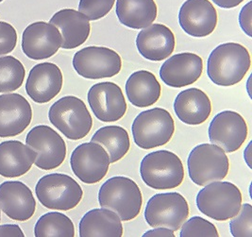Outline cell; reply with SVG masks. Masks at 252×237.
Instances as JSON below:
<instances>
[{"label":"cell","mask_w":252,"mask_h":237,"mask_svg":"<svg viewBox=\"0 0 252 237\" xmlns=\"http://www.w3.org/2000/svg\"><path fill=\"white\" fill-rule=\"evenodd\" d=\"M73 68L85 79L112 78L121 71L122 60L111 48L88 46L76 52L73 58Z\"/></svg>","instance_id":"obj_10"},{"label":"cell","mask_w":252,"mask_h":237,"mask_svg":"<svg viewBox=\"0 0 252 237\" xmlns=\"http://www.w3.org/2000/svg\"><path fill=\"white\" fill-rule=\"evenodd\" d=\"M229 231L234 237H252V207L250 203L243 204L237 215L229 222Z\"/></svg>","instance_id":"obj_32"},{"label":"cell","mask_w":252,"mask_h":237,"mask_svg":"<svg viewBox=\"0 0 252 237\" xmlns=\"http://www.w3.org/2000/svg\"><path fill=\"white\" fill-rule=\"evenodd\" d=\"M240 189L229 181H214L196 196V206L203 215L217 221H227L237 215L242 206Z\"/></svg>","instance_id":"obj_4"},{"label":"cell","mask_w":252,"mask_h":237,"mask_svg":"<svg viewBox=\"0 0 252 237\" xmlns=\"http://www.w3.org/2000/svg\"><path fill=\"white\" fill-rule=\"evenodd\" d=\"M189 216V205L180 193L154 195L147 203L145 219L152 228L164 227L174 232L181 229Z\"/></svg>","instance_id":"obj_9"},{"label":"cell","mask_w":252,"mask_h":237,"mask_svg":"<svg viewBox=\"0 0 252 237\" xmlns=\"http://www.w3.org/2000/svg\"><path fill=\"white\" fill-rule=\"evenodd\" d=\"M91 142L101 145L108 152L111 164L124 158L130 147L129 136L120 126H106L100 128L91 138Z\"/></svg>","instance_id":"obj_28"},{"label":"cell","mask_w":252,"mask_h":237,"mask_svg":"<svg viewBox=\"0 0 252 237\" xmlns=\"http://www.w3.org/2000/svg\"><path fill=\"white\" fill-rule=\"evenodd\" d=\"M131 132L134 143L143 149L166 145L175 133V122L170 113L162 108H154L139 113Z\"/></svg>","instance_id":"obj_6"},{"label":"cell","mask_w":252,"mask_h":237,"mask_svg":"<svg viewBox=\"0 0 252 237\" xmlns=\"http://www.w3.org/2000/svg\"><path fill=\"white\" fill-rule=\"evenodd\" d=\"M62 33L63 49H74L83 45L89 38L91 32L90 20L80 11L64 9L57 11L50 19Z\"/></svg>","instance_id":"obj_22"},{"label":"cell","mask_w":252,"mask_h":237,"mask_svg":"<svg viewBox=\"0 0 252 237\" xmlns=\"http://www.w3.org/2000/svg\"><path fill=\"white\" fill-rule=\"evenodd\" d=\"M143 181L152 189L167 190L179 187L184 181V168L180 157L169 150H157L141 162Z\"/></svg>","instance_id":"obj_3"},{"label":"cell","mask_w":252,"mask_h":237,"mask_svg":"<svg viewBox=\"0 0 252 237\" xmlns=\"http://www.w3.org/2000/svg\"><path fill=\"white\" fill-rule=\"evenodd\" d=\"M36 237H74L75 227L67 215L50 212L42 215L34 227Z\"/></svg>","instance_id":"obj_29"},{"label":"cell","mask_w":252,"mask_h":237,"mask_svg":"<svg viewBox=\"0 0 252 237\" xmlns=\"http://www.w3.org/2000/svg\"><path fill=\"white\" fill-rule=\"evenodd\" d=\"M63 84V76L59 67L52 63H42L32 68L26 92L33 102L44 104L57 97Z\"/></svg>","instance_id":"obj_17"},{"label":"cell","mask_w":252,"mask_h":237,"mask_svg":"<svg viewBox=\"0 0 252 237\" xmlns=\"http://www.w3.org/2000/svg\"><path fill=\"white\" fill-rule=\"evenodd\" d=\"M176 41L172 31L161 24H151L137 35L136 46L139 53L152 62H160L170 56Z\"/></svg>","instance_id":"obj_21"},{"label":"cell","mask_w":252,"mask_h":237,"mask_svg":"<svg viewBox=\"0 0 252 237\" xmlns=\"http://www.w3.org/2000/svg\"><path fill=\"white\" fill-rule=\"evenodd\" d=\"M115 12L121 24L141 30L155 21L158 11L154 0H116Z\"/></svg>","instance_id":"obj_27"},{"label":"cell","mask_w":252,"mask_h":237,"mask_svg":"<svg viewBox=\"0 0 252 237\" xmlns=\"http://www.w3.org/2000/svg\"><path fill=\"white\" fill-rule=\"evenodd\" d=\"M187 167L189 177L198 186L224 180L229 171L226 152L214 144H200L190 152Z\"/></svg>","instance_id":"obj_8"},{"label":"cell","mask_w":252,"mask_h":237,"mask_svg":"<svg viewBox=\"0 0 252 237\" xmlns=\"http://www.w3.org/2000/svg\"><path fill=\"white\" fill-rule=\"evenodd\" d=\"M252 66L249 50L237 43L217 46L207 61V75L219 86H232L245 78Z\"/></svg>","instance_id":"obj_1"},{"label":"cell","mask_w":252,"mask_h":237,"mask_svg":"<svg viewBox=\"0 0 252 237\" xmlns=\"http://www.w3.org/2000/svg\"><path fill=\"white\" fill-rule=\"evenodd\" d=\"M175 237L174 231L164 228V227H156L153 230L148 231L146 234L143 235V237Z\"/></svg>","instance_id":"obj_37"},{"label":"cell","mask_w":252,"mask_h":237,"mask_svg":"<svg viewBox=\"0 0 252 237\" xmlns=\"http://www.w3.org/2000/svg\"><path fill=\"white\" fill-rule=\"evenodd\" d=\"M110 164L108 152L101 145L94 142L80 144L73 150L70 158L73 173L87 184L102 181L108 174Z\"/></svg>","instance_id":"obj_12"},{"label":"cell","mask_w":252,"mask_h":237,"mask_svg":"<svg viewBox=\"0 0 252 237\" xmlns=\"http://www.w3.org/2000/svg\"><path fill=\"white\" fill-rule=\"evenodd\" d=\"M252 3H248L240 12L239 15V22L241 28L244 31V33L248 34L250 37H252V9H251Z\"/></svg>","instance_id":"obj_35"},{"label":"cell","mask_w":252,"mask_h":237,"mask_svg":"<svg viewBox=\"0 0 252 237\" xmlns=\"http://www.w3.org/2000/svg\"><path fill=\"white\" fill-rule=\"evenodd\" d=\"M36 152L17 140L0 144V175L16 178L27 174L34 164Z\"/></svg>","instance_id":"obj_24"},{"label":"cell","mask_w":252,"mask_h":237,"mask_svg":"<svg viewBox=\"0 0 252 237\" xmlns=\"http://www.w3.org/2000/svg\"><path fill=\"white\" fill-rule=\"evenodd\" d=\"M62 44V34L50 23H32L26 28L22 35V50L26 56L34 61L55 55Z\"/></svg>","instance_id":"obj_15"},{"label":"cell","mask_w":252,"mask_h":237,"mask_svg":"<svg viewBox=\"0 0 252 237\" xmlns=\"http://www.w3.org/2000/svg\"><path fill=\"white\" fill-rule=\"evenodd\" d=\"M0 221H1V212H0Z\"/></svg>","instance_id":"obj_39"},{"label":"cell","mask_w":252,"mask_h":237,"mask_svg":"<svg viewBox=\"0 0 252 237\" xmlns=\"http://www.w3.org/2000/svg\"><path fill=\"white\" fill-rule=\"evenodd\" d=\"M101 208L115 212L122 221L136 218L142 209L143 196L133 180L116 176L105 181L98 192Z\"/></svg>","instance_id":"obj_2"},{"label":"cell","mask_w":252,"mask_h":237,"mask_svg":"<svg viewBox=\"0 0 252 237\" xmlns=\"http://www.w3.org/2000/svg\"><path fill=\"white\" fill-rule=\"evenodd\" d=\"M115 0H80L79 11L89 20L95 21L106 16L115 5Z\"/></svg>","instance_id":"obj_33"},{"label":"cell","mask_w":252,"mask_h":237,"mask_svg":"<svg viewBox=\"0 0 252 237\" xmlns=\"http://www.w3.org/2000/svg\"><path fill=\"white\" fill-rule=\"evenodd\" d=\"M174 111L184 124H202L212 113V103L206 94L197 88L181 92L174 102Z\"/></svg>","instance_id":"obj_23"},{"label":"cell","mask_w":252,"mask_h":237,"mask_svg":"<svg viewBox=\"0 0 252 237\" xmlns=\"http://www.w3.org/2000/svg\"><path fill=\"white\" fill-rule=\"evenodd\" d=\"M35 193L44 207L57 211L76 208L83 197L79 182L68 175L61 173L42 177L35 186Z\"/></svg>","instance_id":"obj_7"},{"label":"cell","mask_w":252,"mask_h":237,"mask_svg":"<svg viewBox=\"0 0 252 237\" xmlns=\"http://www.w3.org/2000/svg\"><path fill=\"white\" fill-rule=\"evenodd\" d=\"M0 208L12 220L23 222L34 215L36 201L22 181H5L0 184Z\"/></svg>","instance_id":"obj_20"},{"label":"cell","mask_w":252,"mask_h":237,"mask_svg":"<svg viewBox=\"0 0 252 237\" xmlns=\"http://www.w3.org/2000/svg\"><path fill=\"white\" fill-rule=\"evenodd\" d=\"M209 139L225 152L232 153L240 149L249 135V128L240 113L223 111L218 113L209 126Z\"/></svg>","instance_id":"obj_13"},{"label":"cell","mask_w":252,"mask_h":237,"mask_svg":"<svg viewBox=\"0 0 252 237\" xmlns=\"http://www.w3.org/2000/svg\"><path fill=\"white\" fill-rule=\"evenodd\" d=\"M213 1L220 8L231 9L240 5L244 0H213Z\"/></svg>","instance_id":"obj_38"},{"label":"cell","mask_w":252,"mask_h":237,"mask_svg":"<svg viewBox=\"0 0 252 237\" xmlns=\"http://www.w3.org/2000/svg\"><path fill=\"white\" fill-rule=\"evenodd\" d=\"M126 94L133 106L146 108L160 100L161 87L154 74L140 70L132 73L126 80Z\"/></svg>","instance_id":"obj_26"},{"label":"cell","mask_w":252,"mask_h":237,"mask_svg":"<svg viewBox=\"0 0 252 237\" xmlns=\"http://www.w3.org/2000/svg\"><path fill=\"white\" fill-rule=\"evenodd\" d=\"M203 72V61L195 53H179L167 59L160 69L163 83L173 88H183L195 83Z\"/></svg>","instance_id":"obj_19"},{"label":"cell","mask_w":252,"mask_h":237,"mask_svg":"<svg viewBox=\"0 0 252 237\" xmlns=\"http://www.w3.org/2000/svg\"><path fill=\"white\" fill-rule=\"evenodd\" d=\"M32 109L20 94L0 95V137L19 135L31 125Z\"/></svg>","instance_id":"obj_18"},{"label":"cell","mask_w":252,"mask_h":237,"mask_svg":"<svg viewBox=\"0 0 252 237\" xmlns=\"http://www.w3.org/2000/svg\"><path fill=\"white\" fill-rule=\"evenodd\" d=\"M2 1H3V0H0V3H1V2H2Z\"/></svg>","instance_id":"obj_40"},{"label":"cell","mask_w":252,"mask_h":237,"mask_svg":"<svg viewBox=\"0 0 252 237\" xmlns=\"http://www.w3.org/2000/svg\"><path fill=\"white\" fill-rule=\"evenodd\" d=\"M23 231L18 225L5 224L0 226V237H24Z\"/></svg>","instance_id":"obj_36"},{"label":"cell","mask_w":252,"mask_h":237,"mask_svg":"<svg viewBox=\"0 0 252 237\" xmlns=\"http://www.w3.org/2000/svg\"><path fill=\"white\" fill-rule=\"evenodd\" d=\"M26 144L36 152L34 164L40 169H55L66 157L67 148L64 140L46 125L32 129L26 137Z\"/></svg>","instance_id":"obj_11"},{"label":"cell","mask_w":252,"mask_h":237,"mask_svg":"<svg viewBox=\"0 0 252 237\" xmlns=\"http://www.w3.org/2000/svg\"><path fill=\"white\" fill-rule=\"evenodd\" d=\"M87 99L94 116L102 122L120 120L127 109L123 92L114 82H99L93 85Z\"/></svg>","instance_id":"obj_14"},{"label":"cell","mask_w":252,"mask_h":237,"mask_svg":"<svg viewBox=\"0 0 252 237\" xmlns=\"http://www.w3.org/2000/svg\"><path fill=\"white\" fill-rule=\"evenodd\" d=\"M50 123L70 140H80L89 135L93 118L85 103L74 96H67L53 103L48 112Z\"/></svg>","instance_id":"obj_5"},{"label":"cell","mask_w":252,"mask_h":237,"mask_svg":"<svg viewBox=\"0 0 252 237\" xmlns=\"http://www.w3.org/2000/svg\"><path fill=\"white\" fill-rule=\"evenodd\" d=\"M181 237H218L216 226L200 216H193L182 225Z\"/></svg>","instance_id":"obj_31"},{"label":"cell","mask_w":252,"mask_h":237,"mask_svg":"<svg viewBox=\"0 0 252 237\" xmlns=\"http://www.w3.org/2000/svg\"><path fill=\"white\" fill-rule=\"evenodd\" d=\"M17 44V34L11 24L0 22V56L11 53Z\"/></svg>","instance_id":"obj_34"},{"label":"cell","mask_w":252,"mask_h":237,"mask_svg":"<svg viewBox=\"0 0 252 237\" xmlns=\"http://www.w3.org/2000/svg\"><path fill=\"white\" fill-rule=\"evenodd\" d=\"M79 230L80 237H121L124 234L120 217L105 208L87 212L80 220Z\"/></svg>","instance_id":"obj_25"},{"label":"cell","mask_w":252,"mask_h":237,"mask_svg":"<svg viewBox=\"0 0 252 237\" xmlns=\"http://www.w3.org/2000/svg\"><path fill=\"white\" fill-rule=\"evenodd\" d=\"M26 76L23 64L13 56L0 57V93L18 90Z\"/></svg>","instance_id":"obj_30"},{"label":"cell","mask_w":252,"mask_h":237,"mask_svg":"<svg viewBox=\"0 0 252 237\" xmlns=\"http://www.w3.org/2000/svg\"><path fill=\"white\" fill-rule=\"evenodd\" d=\"M184 33L202 38L213 34L218 25V11L209 0H186L179 12Z\"/></svg>","instance_id":"obj_16"}]
</instances>
